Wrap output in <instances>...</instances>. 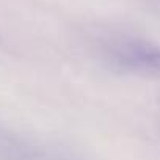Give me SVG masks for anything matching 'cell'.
Returning <instances> with one entry per match:
<instances>
[{"mask_svg":"<svg viewBox=\"0 0 160 160\" xmlns=\"http://www.w3.org/2000/svg\"><path fill=\"white\" fill-rule=\"evenodd\" d=\"M149 3H151L157 11H160V0H149Z\"/></svg>","mask_w":160,"mask_h":160,"instance_id":"3","label":"cell"},{"mask_svg":"<svg viewBox=\"0 0 160 160\" xmlns=\"http://www.w3.org/2000/svg\"><path fill=\"white\" fill-rule=\"evenodd\" d=\"M0 160H80L72 152L0 126Z\"/></svg>","mask_w":160,"mask_h":160,"instance_id":"2","label":"cell"},{"mask_svg":"<svg viewBox=\"0 0 160 160\" xmlns=\"http://www.w3.org/2000/svg\"><path fill=\"white\" fill-rule=\"evenodd\" d=\"M98 60L110 71L141 78H160V44L148 38L108 33L94 44Z\"/></svg>","mask_w":160,"mask_h":160,"instance_id":"1","label":"cell"}]
</instances>
